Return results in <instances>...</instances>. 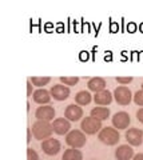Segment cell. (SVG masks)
<instances>
[{"instance_id": "8", "label": "cell", "mask_w": 143, "mask_h": 160, "mask_svg": "<svg viewBox=\"0 0 143 160\" xmlns=\"http://www.w3.org/2000/svg\"><path fill=\"white\" fill-rule=\"evenodd\" d=\"M35 118L38 120H46V122H51L55 118V108L50 104H46V106L38 107L36 112H35Z\"/></svg>"}, {"instance_id": "23", "label": "cell", "mask_w": 143, "mask_h": 160, "mask_svg": "<svg viewBox=\"0 0 143 160\" xmlns=\"http://www.w3.org/2000/svg\"><path fill=\"white\" fill-rule=\"evenodd\" d=\"M27 160H39V155L36 153L35 149L27 148Z\"/></svg>"}, {"instance_id": "12", "label": "cell", "mask_w": 143, "mask_h": 160, "mask_svg": "<svg viewBox=\"0 0 143 160\" xmlns=\"http://www.w3.org/2000/svg\"><path fill=\"white\" fill-rule=\"evenodd\" d=\"M64 116L70 122H78L83 118V109L78 104H70V106H67L64 111Z\"/></svg>"}, {"instance_id": "10", "label": "cell", "mask_w": 143, "mask_h": 160, "mask_svg": "<svg viewBox=\"0 0 143 160\" xmlns=\"http://www.w3.org/2000/svg\"><path fill=\"white\" fill-rule=\"evenodd\" d=\"M51 96L58 100V102H62V100H66L68 96H70V88L64 84H55L51 88Z\"/></svg>"}, {"instance_id": "19", "label": "cell", "mask_w": 143, "mask_h": 160, "mask_svg": "<svg viewBox=\"0 0 143 160\" xmlns=\"http://www.w3.org/2000/svg\"><path fill=\"white\" fill-rule=\"evenodd\" d=\"M91 100H92V96L88 91H79L75 95V102L78 106H87V104L91 103Z\"/></svg>"}, {"instance_id": "2", "label": "cell", "mask_w": 143, "mask_h": 160, "mask_svg": "<svg viewBox=\"0 0 143 160\" xmlns=\"http://www.w3.org/2000/svg\"><path fill=\"white\" fill-rule=\"evenodd\" d=\"M86 135L80 129H71L70 132L66 135V143L67 146L71 148H82L86 146Z\"/></svg>"}, {"instance_id": "26", "label": "cell", "mask_w": 143, "mask_h": 160, "mask_svg": "<svg viewBox=\"0 0 143 160\" xmlns=\"http://www.w3.org/2000/svg\"><path fill=\"white\" fill-rule=\"evenodd\" d=\"M136 119L139 120V122H140V123L143 124V108H140L139 111L136 112Z\"/></svg>"}, {"instance_id": "9", "label": "cell", "mask_w": 143, "mask_h": 160, "mask_svg": "<svg viewBox=\"0 0 143 160\" xmlns=\"http://www.w3.org/2000/svg\"><path fill=\"white\" fill-rule=\"evenodd\" d=\"M52 128H54V132L58 133V135H67L71 131L70 120H67L66 118H58V119L54 120Z\"/></svg>"}, {"instance_id": "4", "label": "cell", "mask_w": 143, "mask_h": 160, "mask_svg": "<svg viewBox=\"0 0 143 160\" xmlns=\"http://www.w3.org/2000/svg\"><path fill=\"white\" fill-rule=\"evenodd\" d=\"M80 128H82V131L84 133L94 135V133L99 132L103 127H102V122H100V120H98V119L92 118V116H87V118H84L82 120Z\"/></svg>"}, {"instance_id": "1", "label": "cell", "mask_w": 143, "mask_h": 160, "mask_svg": "<svg viewBox=\"0 0 143 160\" xmlns=\"http://www.w3.org/2000/svg\"><path fill=\"white\" fill-rule=\"evenodd\" d=\"M52 132H54V128L50 122L36 120V122L32 124V133H33V136H35V139H38V140L50 139Z\"/></svg>"}, {"instance_id": "7", "label": "cell", "mask_w": 143, "mask_h": 160, "mask_svg": "<svg viewBox=\"0 0 143 160\" xmlns=\"http://www.w3.org/2000/svg\"><path fill=\"white\" fill-rule=\"evenodd\" d=\"M130 123H131L130 115L127 113V112H125V111L116 112L114 116H112V126H114V128L126 129L127 127L130 126Z\"/></svg>"}, {"instance_id": "27", "label": "cell", "mask_w": 143, "mask_h": 160, "mask_svg": "<svg viewBox=\"0 0 143 160\" xmlns=\"http://www.w3.org/2000/svg\"><path fill=\"white\" fill-rule=\"evenodd\" d=\"M132 160H143V153H138V155H134Z\"/></svg>"}, {"instance_id": "16", "label": "cell", "mask_w": 143, "mask_h": 160, "mask_svg": "<svg viewBox=\"0 0 143 160\" xmlns=\"http://www.w3.org/2000/svg\"><path fill=\"white\" fill-rule=\"evenodd\" d=\"M87 87L90 91L92 92H100V91H105L106 89V80L103 79V78H92L88 80V83H87Z\"/></svg>"}, {"instance_id": "18", "label": "cell", "mask_w": 143, "mask_h": 160, "mask_svg": "<svg viewBox=\"0 0 143 160\" xmlns=\"http://www.w3.org/2000/svg\"><path fill=\"white\" fill-rule=\"evenodd\" d=\"M62 160H83V153L78 148H68L63 153Z\"/></svg>"}, {"instance_id": "6", "label": "cell", "mask_w": 143, "mask_h": 160, "mask_svg": "<svg viewBox=\"0 0 143 160\" xmlns=\"http://www.w3.org/2000/svg\"><path fill=\"white\" fill-rule=\"evenodd\" d=\"M60 142H59L58 139H46V140H43L42 142V149H43V152L46 153V155H50V156H54V155H56L59 153V151H60Z\"/></svg>"}, {"instance_id": "22", "label": "cell", "mask_w": 143, "mask_h": 160, "mask_svg": "<svg viewBox=\"0 0 143 160\" xmlns=\"http://www.w3.org/2000/svg\"><path fill=\"white\" fill-rule=\"evenodd\" d=\"M134 102H135L136 106L143 107V89L135 92V95H134Z\"/></svg>"}, {"instance_id": "13", "label": "cell", "mask_w": 143, "mask_h": 160, "mask_svg": "<svg viewBox=\"0 0 143 160\" xmlns=\"http://www.w3.org/2000/svg\"><path fill=\"white\" fill-rule=\"evenodd\" d=\"M115 158H116V160H130L134 158V149H132L131 146H129V144H122V146L116 148Z\"/></svg>"}, {"instance_id": "28", "label": "cell", "mask_w": 143, "mask_h": 160, "mask_svg": "<svg viewBox=\"0 0 143 160\" xmlns=\"http://www.w3.org/2000/svg\"><path fill=\"white\" fill-rule=\"evenodd\" d=\"M27 132H28V133H27V143H29V142H31V129L28 128Z\"/></svg>"}, {"instance_id": "15", "label": "cell", "mask_w": 143, "mask_h": 160, "mask_svg": "<svg viewBox=\"0 0 143 160\" xmlns=\"http://www.w3.org/2000/svg\"><path fill=\"white\" fill-rule=\"evenodd\" d=\"M112 98H114V95L108 91V89H105V91H100L94 95V102L98 106H108L112 102Z\"/></svg>"}, {"instance_id": "21", "label": "cell", "mask_w": 143, "mask_h": 160, "mask_svg": "<svg viewBox=\"0 0 143 160\" xmlns=\"http://www.w3.org/2000/svg\"><path fill=\"white\" fill-rule=\"evenodd\" d=\"M60 82L67 87L68 86H75V84L79 82V78L78 76H62Z\"/></svg>"}, {"instance_id": "29", "label": "cell", "mask_w": 143, "mask_h": 160, "mask_svg": "<svg viewBox=\"0 0 143 160\" xmlns=\"http://www.w3.org/2000/svg\"><path fill=\"white\" fill-rule=\"evenodd\" d=\"M142 89H143V83H142Z\"/></svg>"}, {"instance_id": "14", "label": "cell", "mask_w": 143, "mask_h": 160, "mask_svg": "<svg viewBox=\"0 0 143 160\" xmlns=\"http://www.w3.org/2000/svg\"><path fill=\"white\" fill-rule=\"evenodd\" d=\"M32 98H33V102L35 103L42 104V106H46V104H48L51 102L52 96H51L50 91H47V89H44V88H39V89H36V91L33 92Z\"/></svg>"}, {"instance_id": "25", "label": "cell", "mask_w": 143, "mask_h": 160, "mask_svg": "<svg viewBox=\"0 0 143 160\" xmlns=\"http://www.w3.org/2000/svg\"><path fill=\"white\" fill-rule=\"evenodd\" d=\"M31 93H32V83H31V80H28L27 82V96H31Z\"/></svg>"}, {"instance_id": "24", "label": "cell", "mask_w": 143, "mask_h": 160, "mask_svg": "<svg viewBox=\"0 0 143 160\" xmlns=\"http://www.w3.org/2000/svg\"><path fill=\"white\" fill-rule=\"evenodd\" d=\"M116 82L119 83V84H122V86H125V84H129V83L132 82V78H131V76H127V78L119 76V78H116Z\"/></svg>"}, {"instance_id": "30", "label": "cell", "mask_w": 143, "mask_h": 160, "mask_svg": "<svg viewBox=\"0 0 143 160\" xmlns=\"http://www.w3.org/2000/svg\"><path fill=\"white\" fill-rule=\"evenodd\" d=\"M94 160H95V159H94Z\"/></svg>"}, {"instance_id": "17", "label": "cell", "mask_w": 143, "mask_h": 160, "mask_svg": "<svg viewBox=\"0 0 143 160\" xmlns=\"http://www.w3.org/2000/svg\"><path fill=\"white\" fill-rule=\"evenodd\" d=\"M90 116L95 118L98 120H106L108 116H110V109H108L107 107H95L91 109V115Z\"/></svg>"}, {"instance_id": "5", "label": "cell", "mask_w": 143, "mask_h": 160, "mask_svg": "<svg viewBox=\"0 0 143 160\" xmlns=\"http://www.w3.org/2000/svg\"><path fill=\"white\" fill-rule=\"evenodd\" d=\"M114 98H115V100H116V103L120 104V106H129L134 96H132L131 91H130V89L127 88V87L119 86V87L115 88V91H114Z\"/></svg>"}, {"instance_id": "11", "label": "cell", "mask_w": 143, "mask_h": 160, "mask_svg": "<svg viewBox=\"0 0 143 160\" xmlns=\"http://www.w3.org/2000/svg\"><path fill=\"white\" fill-rule=\"evenodd\" d=\"M126 140L130 146H140L143 143V132L140 128H130L126 132Z\"/></svg>"}, {"instance_id": "3", "label": "cell", "mask_w": 143, "mask_h": 160, "mask_svg": "<svg viewBox=\"0 0 143 160\" xmlns=\"http://www.w3.org/2000/svg\"><path fill=\"white\" fill-rule=\"evenodd\" d=\"M98 139H99L103 144H106V146H115V144L119 142L120 136L115 128L105 127L98 133Z\"/></svg>"}, {"instance_id": "20", "label": "cell", "mask_w": 143, "mask_h": 160, "mask_svg": "<svg viewBox=\"0 0 143 160\" xmlns=\"http://www.w3.org/2000/svg\"><path fill=\"white\" fill-rule=\"evenodd\" d=\"M31 80V83L33 84V86H36V87H39V88H42V87H44V86H47L48 83H50V78L48 76H42V78H39V76H33V78H31L29 79Z\"/></svg>"}]
</instances>
